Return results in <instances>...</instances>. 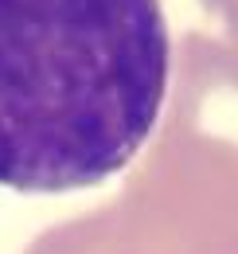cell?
Here are the masks:
<instances>
[{"label":"cell","mask_w":238,"mask_h":254,"mask_svg":"<svg viewBox=\"0 0 238 254\" xmlns=\"http://www.w3.org/2000/svg\"><path fill=\"white\" fill-rule=\"evenodd\" d=\"M168 78L160 0H0V188L114 180L152 137Z\"/></svg>","instance_id":"1"}]
</instances>
